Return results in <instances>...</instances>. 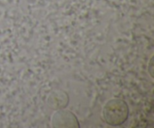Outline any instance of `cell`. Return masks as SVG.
<instances>
[{"instance_id": "obj_3", "label": "cell", "mask_w": 154, "mask_h": 128, "mask_svg": "<svg viewBox=\"0 0 154 128\" xmlns=\"http://www.w3.org/2000/svg\"><path fill=\"white\" fill-rule=\"evenodd\" d=\"M69 102V96L67 93L61 90L53 91L48 98V103L51 108L54 109H61L65 108Z\"/></svg>"}, {"instance_id": "obj_1", "label": "cell", "mask_w": 154, "mask_h": 128, "mask_svg": "<svg viewBox=\"0 0 154 128\" xmlns=\"http://www.w3.org/2000/svg\"><path fill=\"white\" fill-rule=\"evenodd\" d=\"M129 115V108L126 102L120 99L108 101L103 108V117L108 124L117 126L124 123Z\"/></svg>"}, {"instance_id": "obj_2", "label": "cell", "mask_w": 154, "mask_h": 128, "mask_svg": "<svg viewBox=\"0 0 154 128\" xmlns=\"http://www.w3.org/2000/svg\"><path fill=\"white\" fill-rule=\"evenodd\" d=\"M51 123L54 127H79L76 116L69 110L57 109L53 114Z\"/></svg>"}]
</instances>
